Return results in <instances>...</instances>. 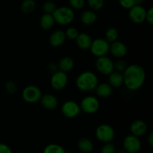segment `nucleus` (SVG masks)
I'll return each mask as SVG.
<instances>
[{
  "mask_svg": "<svg viewBox=\"0 0 153 153\" xmlns=\"http://www.w3.org/2000/svg\"><path fill=\"white\" fill-rule=\"evenodd\" d=\"M19 153H26V152H19Z\"/></svg>",
  "mask_w": 153,
  "mask_h": 153,
  "instance_id": "a19ab883",
  "label": "nucleus"
},
{
  "mask_svg": "<svg viewBox=\"0 0 153 153\" xmlns=\"http://www.w3.org/2000/svg\"><path fill=\"white\" fill-rule=\"evenodd\" d=\"M88 6L92 10H100L103 7L104 0H88Z\"/></svg>",
  "mask_w": 153,
  "mask_h": 153,
  "instance_id": "bb28decb",
  "label": "nucleus"
},
{
  "mask_svg": "<svg viewBox=\"0 0 153 153\" xmlns=\"http://www.w3.org/2000/svg\"><path fill=\"white\" fill-rule=\"evenodd\" d=\"M42 94L40 88L35 85H28L22 90V97L25 102L34 104L40 102Z\"/></svg>",
  "mask_w": 153,
  "mask_h": 153,
  "instance_id": "0eeeda50",
  "label": "nucleus"
},
{
  "mask_svg": "<svg viewBox=\"0 0 153 153\" xmlns=\"http://www.w3.org/2000/svg\"><path fill=\"white\" fill-rule=\"evenodd\" d=\"M110 43L105 38H97L93 40L90 47L91 54L97 58L107 55L109 52Z\"/></svg>",
  "mask_w": 153,
  "mask_h": 153,
  "instance_id": "39448f33",
  "label": "nucleus"
},
{
  "mask_svg": "<svg viewBox=\"0 0 153 153\" xmlns=\"http://www.w3.org/2000/svg\"><path fill=\"white\" fill-rule=\"evenodd\" d=\"M79 105L82 112L87 114H93L100 109V103L97 97L94 96H87L81 100Z\"/></svg>",
  "mask_w": 153,
  "mask_h": 153,
  "instance_id": "423d86ee",
  "label": "nucleus"
},
{
  "mask_svg": "<svg viewBox=\"0 0 153 153\" xmlns=\"http://www.w3.org/2000/svg\"><path fill=\"white\" fill-rule=\"evenodd\" d=\"M69 4L73 10H81L85 7V0H69Z\"/></svg>",
  "mask_w": 153,
  "mask_h": 153,
  "instance_id": "7c9ffc66",
  "label": "nucleus"
},
{
  "mask_svg": "<svg viewBox=\"0 0 153 153\" xmlns=\"http://www.w3.org/2000/svg\"><path fill=\"white\" fill-rule=\"evenodd\" d=\"M0 153H13L11 148L5 143H0Z\"/></svg>",
  "mask_w": 153,
  "mask_h": 153,
  "instance_id": "c9c22d12",
  "label": "nucleus"
},
{
  "mask_svg": "<svg viewBox=\"0 0 153 153\" xmlns=\"http://www.w3.org/2000/svg\"><path fill=\"white\" fill-rule=\"evenodd\" d=\"M64 32H65L66 37L67 39H69V40H76V37H78V35L79 34V31L75 27H69Z\"/></svg>",
  "mask_w": 153,
  "mask_h": 153,
  "instance_id": "c85d7f7f",
  "label": "nucleus"
},
{
  "mask_svg": "<svg viewBox=\"0 0 153 153\" xmlns=\"http://www.w3.org/2000/svg\"><path fill=\"white\" fill-rule=\"evenodd\" d=\"M147 140H148V143H149V146H150L151 147H152L153 146V133L152 132L149 133V136H148Z\"/></svg>",
  "mask_w": 153,
  "mask_h": 153,
  "instance_id": "4c0bfd02",
  "label": "nucleus"
},
{
  "mask_svg": "<svg viewBox=\"0 0 153 153\" xmlns=\"http://www.w3.org/2000/svg\"><path fill=\"white\" fill-rule=\"evenodd\" d=\"M123 85L131 91H135L143 87L146 81V72L144 69L137 64L128 66L123 73Z\"/></svg>",
  "mask_w": 153,
  "mask_h": 153,
  "instance_id": "f257e3e1",
  "label": "nucleus"
},
{
  "mask_svg": "<svg viewBox=\"0 0 153 153\" xmlns=\"http://www.w3.org/2000/svg\"><path fill=\"white\" fill-rule=\"evenodd\" d=\"M52 16L55 22L61 25H67L74 20L75 12L70 6H61L55 9Z\"/></svg>",
  "mask_w": 153,
  "mask_h": 153,
  "instance_id": "7ed1b4c3",
  "label": "nucleus"
},
{
  "mask_svg": "<svg viewBox=\"0 0 153 153\" xmlns=\"http://www.w3.org/2000/svg\"><path fill=\"white\" fill-rule=\"evenodd\" d=\"M146 20L150 25H153V8L150 7L149 10H146Z\"/></svg>",
  "mask_w": 153,
  "mask_h": 153,
  "instance_id": "f704fd0d",
  "label": "nucleus"
},
{
  "mask_svg": "<svg viewBox=\"0 0 153 153\" xmlns=\"http://www.w3.org/2000/svg\"><path fill=\"white\" fill-rule=\"evenodd\" d=\"M116 153H126V151L123 149H119L118 151H116Z\"/></svg>",
  "mask_w": 153,
  "mask_h": 153,
  "instance_id": "ea45409f",
  "label": "nucleus"
},
{
  "mask_svg": "<svg viewBox=\"0 0 153 153\" xmlns=\"http://www.w3.org/2000/svg\"><path fill=\"white\" fill-rule=\"evenodd\" d=\"M117 149L112 142L105 143L101 149V153H116Z\"/></svg>",
  "mask_w": 153,
  "mask_h": 153,
  "instance_id": "2f4dec72",
  "label": "nucleus"
},
{
  "mask_svg": "<svg viewBox=\"0 0 153 153\" xmlns=\"http://www.w3.org/2000/svg\"><path fill=\"white\" fill-rule=\"evenodd\" d=\"M75 62L74 60L69 56L63 57L61 60L59 61L58 64V70L64 72V73H69V72L72 71L73 68H74Z\"/></svg>",
  "mask_w": 153,
  "mask_h": 153,
  "instance_id": "aec40b11",
  "label": "nucleus"
},
{
  "mask_svg": "<svg viewBox=\"0 0 153 153\" xmlns=\"http://www.w3.org/2000/svg\"><path fill=\"white\" fill-rule=\"evenodd\" d=\"M95 134L97 140L105 143L113 141L115 137V131L111 126L103 123L97 127Z\"/></svg>",
  "mask_w": 153,
  "mask_h": 153,
  "instance_id": "20e7f679",
  "label": "nucleus"
},
{
  "mask_svg": "<svg viewBox=\"0 0 153 153\" xmlns=\"http://www.w3.org/2000/svg\"><path fill=\"white\" fill-rule=\"evenodd\" d=\"M99 84L97 75L91 71H85L78 76L76 85L78 89L82 92H91L95 91Z\"/></svg>",
  "mask_w": 153,
  "mask_h": 153,
  "instance_id": "f03ea898",
  "label": "nucleus"
},
{
  "mask_svg": "<svg viewBox=\"0 0 153 153\" xmlns=\"http://www.w3.org/2000/svg\"><path fill=\"white\" fill-rule=\"evenodd\" d=\"M95 91L97 97L105 99L111 96L113 93V88L108 83H99L96 88Z\"/></svg>",
  "mask_w": 153,
  "mask_h": 153,
  "instance_id": "a211bd4d",
  "label": "nucleus"
},
{
  "mask_svg": "<svg viewBox=\"0 0 153 153\" xmlns=\"http://www.w3.org/2000/svg\"><path fill=\"white\" fill-rule=\"evenodd\" d=\"M55 21L52 14L43 13L40 19V25L43 30H49L54 26Z\"/></svg>",
  "mask_w": 153,
  "mask_h": 153,
  "instance_id": "5701e85b",
  "label": "nucleus"
},
{
  "mask_svg": "<svg viewBox=\"0 0 153 153\" xmlns=\"http://www.w3.org/2000/svg\"><path fill=\"white\" fill-rule=\"evenodd\" d=\"M108 84L113 88H119L123 85V73L114 70L108 75Z\"/></svg>",
  "mask_w": 153,
  "mask_h": 153,
  "instance_id": "6ab92c4d",
  "label": "nucleus"
},
{
  "mask_svg": "<svg viewBox=\"0 0 153 153\" xmlns=\"http://www.w3.org/2000/svg\"><path fill=\"white\" fill-rule=\"evenodd\" d=\"M40 102L41 105L47 110H54L58 105V100L57 97L49 93L42 94Z\"/></svg>",
  "mask_w": 153,
  "mask_h": 153,
  "instance_id": "4468645a",
  "label": "nucleus"
},
{
  "mask_svg": "<svg viewBox=\"0 0 153 153\" xmlns=\"http://www.w3.org/2000/svg\"><path fill=\"white\" fill-rule=\"evenodd\" d=\"M119 4L123 8L129 10L131 7L135 5L134 4V0H119Z\"/></svg>",
  "mask_w": 153,
  "mask_h": 153,
  "instance_id": "72a5a7b5",
  "label": "nucleus"
},
{
  "mask_svg": "<svg viewBox=\"0 0 153 153\" xmlns=\"http://www.w3.org/2000/svg\"><path fill=\"white\" fill-rule=\"evenodd\" d=\"M96 69L100 74L108 76L114 70V61L107 55L99 57L96 61Z\"/></svg>",
  "mask_w": 153,
  "mask_h": 153,
  "instance_id": "1a4fd4ad",
  "label": "nucleus"
},
{
  "mask_svg": "<svg viewBox=\"0 0 153 153\" xmlns=\"http://www.w3.org/2000/svg\"><path fill=\"white\" fill-rule=\"evenodd\" d=\"M68 83V76L66 73L58 70L52 73L50 79V84L52 88L55 91H62L67 86Z\"/></svg>",
  "mask_w": 153,
  "mask_h": 153,
  "instance_id": "9b49d317",
  "label": "nucleus"
},
{
  "mask_svg": "<svg viewBox=\"0 0 153 153\" xmlns=\"http://www.w3.org/2000/svg\"><path fill=\"white\" fill-rule=\"evenodd\" d=\"M123 146L126 153H138L141 149V141L137 136L128 134L123 139Z\"/></svg>",
  "mask_w": 153,
  "mask_h": 153,
  "instance_id": "9d476101",
  "label": "nucleus"
},
{
  "mask_svg": "<svg viewBox=\"0 0 153 153\" xmlns=\"http://www.w3.org/2000/svg\"><path fill=\"white\" fill-rule=\"evenodd\" d=\"M77 146L79 151L83 153H91L94 150V148L93 142L90 139L85 138V137L79 139L77 143Z\"/></svg>",
  "mask_w": 153,
  "mask_h": 153,
  "instance_id": "4be33fe9",
  "label": "nucleus"
},
{
  "mask_svg": "<svg viewBox=\"0 0 153 153\" xmlns=\"http://www.w3.org/2000/svg\"><path fill=\"white\" fill-rule=\"evenodd\" d=\"M36 7V3L34 0H23L21 4L20 8L24 13H31Z\"/></svg>",
  "mask_w": 153,
  "mask_h": 153,
  "instance_id": "393cba45",
  "label": "nucleus"
},
{
  "mask_svg": "<svg viewBox=\"0 0 153 153\" xmlns=\"http://www.w3.org/2000/svg\"><path fill=\"white\" fill-rule=\"evenodd\" d=\"M146 10L142 5H135L128 10V18L134 24H141L146 21Z\"/></svg>",
  "mask_w": 153,
  "mask_h": 153,
  "instance_id": "f8f14e48",
  "label": "nucleus"
},
{
  "mask_svg": "<svg viewBox=\"0 0 153 153\" xmlns=\"http://www.w3.org/2000/svg\"><path fill=\"white\" fill-rule=\"evenodd\" d=\"M76 45L82 50H88L91 47L93 39L89 34L85 32L79 33L76 40Z\"/></svg>",
  "mask_w": 153,
  "mask_h": 153,
  "instance_id": "f3484780",
  "label": "nucleus"
},
{
  "mask_svg": "<svg viewBox=\"0 0 153 153\" xmlns=\"http://www.w3.org/2000/svg\"><path fill=\"white\" fill-rule=\"evenodd\" d=\"M5 89L7 92L10 94H13L17 91V86L16 84L13 81H8L5 84Z\"/></svg>",
  "mask_w": 153,
  "mask_h": 153,
  "instance_id": "473e14b6",
  "label": "nucleus"
},
{
  "mask_svg": "<svg viewBox=\"0 0 153 153\" xmlns=\"http://www.w3.org/2000/svg\"><path fill=\"white\" fill-rule=\"evenodd\" d=\"M147 125L142 120H136L130 125V131L131 134L140 137L144 135L147 131Z\"/></svg>",
  "mask_w": 153,
  "mask_h": 153,
  "instance_id": "2eb2a0df",
  "label": "nucleus"
},
{
  "mask_svg": "<svg viewBox=\"0 0 153 153\" xmlns=\"http://www.w3.org/2000/svg\"><path fill=\"white\" fill-rule=\"evenodd\" d=\"M118 37H119V31L114 27L108 28L105 33V39L109 43H111L117 40Z\"/></svg>",
  "mask_w": 153,
  "mask_h": 153,
  "instance_id": "b1692460",
  "label": "nucleus"
},
{
  "mask_svg": "<svg viewBox=\"0 0 153 153\" xmlns=\"http://www.w3.org/2000/svg\"><path fill=\"white\" fill-rule=\"evenodd\" d=\"M56 8V4L52 1H46L43 4V10L44 13L52 14Z\"/></svg>",
  "mask_w": 153,
  "mask_h": 153,
  "instance_id": "cd10ccee",
  "label": "nucleus"
},
{
  "mask_svg": "<svg viewBox=\"0 0 153 153\" xmlns=\"http://www.w3.org/2000/svg\"><path fill=\"white\" fill-rule=\"evenodd\" d=\"M61 111L62 114L65 117L73 119L79 116L82 112L79 104L73 100H67L63 103L61 105Z\"/></svg>",
  "mask_w": 153,
  "mask_h": 153,
  "instance_id": "6e6552de",
  "label": "nucleus"
},
{
  "mask_svg": "<svg viewBox=\"0 0 153 153\" xmlns=\"http://www.w3.org/2000/svg\"><path fill=\"white\" fill-rule=\"evenodd\" d=\"M48 70H49L51 73H54L56 71H58V64L54 62H52L50 63V64H49V65H48Z\"/></svg>",
  "mask_w": 153,
  "mask_h": 153,
  "instance_id": "e433bc0d",
  "label": "nucleus"
},
{
  "mask_svg": "<svg viewBox=\"0 0 153 153\" xmlns=\"http://www.w3.org/2000/svg\"><path fill=\"white\" fill-rule=\"evenodd\" d=\"M43 153H67V152L61 145L57 143H50L44 148Z\"/></svg>",
  "mask_w": 153,
  "mask_h": 153,
  "instance_id": "a878e982",
  "label": "nucleus"
},
{
  "mask_svg": "<svg viewBox=\"0 0 153 153\" xmlns=\"http://www.w3.org/2000/svg\"><path fill=\"white\" fill-rule=\"evenodd\" d=\"M80 20L82 24L85 25H91L95 23L97 20V15L94 10H85L81 14Z\"/></svg>",
  "mask_w": 153,
  "mask_h": 153,
  "instance_id": "412c9836",
  "label": "nucleus"
},
{
  "mask_svg": "<svg viewBox=\"0 0 153 153\" xmlns=\"http://www.w3.org/2000/svg\"><path fill=\"white\" fill-rule=\"evenodd\" d=\"M143 2V0H134V4L137 5H142Z\"/></svg>",
  "mask_w": 153,
  "mask_h": 153,
  "instance_id": "58836bf2",
  "label": "nucleus"
},
{
  "mask_svg": "<svg viewBox=\"0 0 153 153\" xmlns=\"http://www.w3.org/2000/svg\"><path fill=\"white\" fill-rule=\"evenodd\" d=\"M128 67L126 62L122 59H119L114 63V68L115 71H117L119 73H123L126 70V67Z\"/></svg>",
  "mask_w": 153,
  "mask_h": 153,
  "instance_id": "c756f323",
  "label": "nucleus"
},
{
  "mask_svg": "<svg viewBox=\"0 0 153 153\" xmlns=\"http://www.w3.org/2000/svg\"></svg>",
  "mask_w": 153,
  "mask_h": 153,
  "instance_id": "79ce46f5",
  "label": "nucleus"
},
{
  "mask_svg": "<svg viewBox=\"0 0 153 153\" xmlns=\"http://www.w3.org/2000/svg\"><path fill=\"white\" fill-rule=\"evenodd\" d=\"M127 52H128L127 46L123 42L116 40V41L110 43L109 52L114 58L121 59V58H124L126 55Z\"/></svg>",
  "mask_w": 153,
  "mask_h": 153,
  "instance_id": "ddd939ff",
  "label": "nucleus"
},
{
  "mask_svg": "<svg viewBox=\"0 0 153 153\" xmlns=\"http://www.w3.org/2000/svg\"><path fill=\"white\" fill-rule=\"evenodd\" d=\"M65 32L62 30H56L51 34L49 37V43L52 47H60L66 41Z\"/></svg>",
  "mask_w": 153,
  "mask_h": 153,
  "instance_id": "dca6fc26",
  "label": "nucleus"
}]
</instances>
